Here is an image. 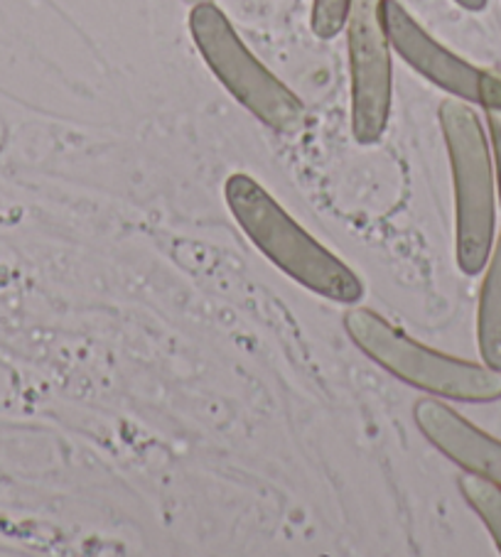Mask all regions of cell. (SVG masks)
<instances>
[{
    "label": "cell",
    "mask_w": 501,
    "mask_h": 557,
    "mask_svg": "<svg viewBox=\"0 0 501 557\" xmlns=\"http://www.w3.org/2000/svg\"><path fill=\"white\" fill-rule=\"evenodd\" d=\"M182 3H187V5H197V3H207V0H182Z\"/></svg>",
    "instance_id": "4fadbf2b"
},
{
    "label": "cell",
    "mask_w": 501,
    "mask_h": 557,
    "mask_svg": "<svg viewBox=\"0 0 501 557\" xmlns=\"http://www.w3.org/2000/svg\"><path fill=\"white\" fill-rule=\"evenodd\" d=\"M455 3L460 8H465V11H469V13H479V11H485L489 0H455Z\"/></svg>",
    "instance_id": "7c38bea8"
},
{
    "label": "cell",
    "mask_w": 501,
    "mask_h": 557,
    "mask_svg": "<svg viewBox=\"0 0 501 557\" xmlns=\"http://www.w3.org/2000/svg\"><path fill=\"white\" fill-rule=\"evenodd\" d=\"M344 330L366 357L413 388L460 403L501 400V371L423 347L369 307L346 310Z\"/></svg>",
    "instance_id": "7a4b0ae2"
},
{
    "label": "cell",
    "mask_w": 501,
    "mask_h": 557,
    "mask_svg": "<svg viewBox=\"0 0 501 557\" xmlns=\"http://www.w3.org/2000/svg\"><path fill=\"white\" fill-rule=\"evenodd\" d=\"M224 197L231 216L244 228L250 244L285 275L327 300L342 305L362 300L364 285L352 268L317 244L254 177L244 172L231 175Z\"/></svg>",
    "instance_id": "6da1fadb"
},
{
    "label": "cell",
    "mask_w": 501,
    "mask_h": 557,
    "mask_svg": "<svg viewBox=\"0 0 501 557\" xmlns=\"http://www.w3.org/2000/svg\"><path fill=\"white\" fill-rule=\"evenodd\" d=\"M383 27H387L393 50L418 74L460 101L479 103L485 70L465 62L455 52H450L448 47L432 40L399 0H383Z\"/></svg>",
    "instance_id": "8992f818"
},
{
    "label": "cell",
    "mask_w": 501,
    "mask_h": 557,
    "mask_svg": "<svg viewBox=\"0 0 501 557\" xmlns=\"http://www.w3.org/2000/svg\"><path fill=\"white\" fill-rule=\"evenodd\" d=\"M190 33L201 60L224 89L264 126L283 136H293L305 126L303 101L246 50L229 17L215 3L207 0L192 5Z\"/></svg>",
    "instance_id": "277c9868"
},
{
    "label": "cell",
    "mask_w": 501,
    "mask_h": 557,
    "mask_svg": "<svg viewBox=\"0 0 501 557\" xmlns=\"http://www.w3.org/2000/svg\"><path fill=\"white\" fill-rule=\"evenodd\" d=\"M352 0H315L313 3V33L320 40H332L346 25Z\"/></svg>",
    "instance_id": "8fae6325"
},
{
    "label": "cell",
    "mask_w": 501,
    "mask_h": 557,
    "mask_svg": "<svg viewBox=\"0 0 501 557\" xmlns=\"http://www.w3.org/2000/svg\"><path fill=\"white\" fill-rule=\"evenodd\" d=\"M352 74V133L371 146L391 116V52L383 27V0H352L346 15Z\"/></svg>",
    "instance_id": "5b68a950"
},
{
    "label": "cell",
    "mask_w": 501,
    "mask_h": 557,
    "mask_svg": "<svg viewBox=\"0 0 501 557\" xmlns=\"http://www.w3.org/2000/svg\"><path fill=\"white\" fill-rule=\"evenodd\" d=\"M413 418L432 447L457 467L501 486V440L472 425L467 418L436 398H420Z\"/></svg>",
    "instance_id": "52a82bcc"
},
{
    "label": "cell",
    "mask_w": 501,
    "mask_h": 557,
    "mask_svg": "<svg viewBox=\"0 0 501 557\" xmlns=\"http://www.w3.org/2000/svg\"><path fill=\"white\" fill-rule=\"evenodd\" d=\"M455 182V253L465 275L485 271L494 246L497 187L485 131L467 101L445 99L438 111Z\"/></svg>",
    "instance_id": "3957f363"
},
{
    "label": "cell",
    "mask_w": 501,
    "mask_h": 557,
    "mask_svg": "<svg viewBox=\"0 0 501 557\" xmlns=\"http://www.w3.org/2000/svg\"><path fill=\"white\" fill-rule=\"evenodd\" d=\"M457 486L472 511H475L481 518V523L487 525V531L494 537L497 550L501 553V486L472 472L462 474L457 479Z\"/></svg>",
    "instance_id": "9c48e42d"
},
{
    "label": "cell",
    "mask_w": 501,
    "mask_h": 557,
    "mask_svg": "<svg viewBox=\"0 0 501 557\" xmlns=\"http://www.w3.org/2000/svg\"><path fill=\"white\" fill-rule=\"evenodd\" d=\"M479 106L487 113L491 148H494V162H497V191L501 201V72L499 70H485L479 89Z\"/></svg>",
    "instance_id": "30bf717a"
},
{
    "label": "cell",
    "mask_w": 501,
    "mask_h": 557,
    "mask_svg": "<svg viewBox=\"0 0 501 557\" xmlns=\"http://www.w3.org/2000/svg\"><path fill=\"white\" fill-rule=\"evenodd\" d=\"M477 342L481 361L501 371V232L497 246H491L487 275L479 290Z\"/></svg>",
    "instance_id": "ba28073f"
}]
</instances>
